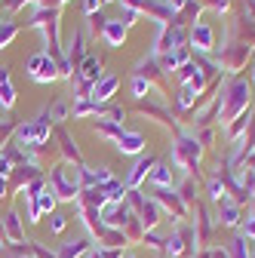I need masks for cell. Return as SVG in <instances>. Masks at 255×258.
Masks as SVG:
<instances>
[{"label":"cell","mask_w":255,"mask_h":258,"mask_svg":"<svg viewBox=\"0 0 255 258\" xmlns=\"http://www.w3.org/2000/svg\"><path fill=\"white\" fill-rule=\"evenodd\" d=\"M139 209H142L145 228H154V224L160 221V209H157V203H151V200H139Z\"/></svg>","instance_id":"cell-12"},{"label":"cell","mask_w":255,"mask_h":258,"mask_svg":"<svg viewBox=\"0 0 255 258\" xmlns=\"http://www.w3.org/2000/svg\"><path fill=\"white\" fill-rule=\"evenodd\" d=\"M231 255H234V258H249L246 243H243V240H234V243H231Z\"/></svg>","instance_id":"cell-19"},{"label":"cell","mask_w":255,"mask_h":258,"mask_svg":"<svg viewBox=\"0 0 255 258\" xmlns=\"http://www.w3.org/2000/svg\"><path fill=\"white\" fill-rule=\"evenodd\" d=\"M13 102H16V89L10 86L7 68H0V105H4V108H13Z\"/></svg>","instance_id":"cell-10"},{"label":"cell","mask_w":255,"mask_h":258,"mask_svg":"<svg viewBox=\"0 0 255 258\" xmlns=\"http://www.w3.org/2000/svg\"><path fill=\"white\" fill-rule=\"evenodd\" d=\"M4 190H7V184H4V178H0V197H4Z\"/></svg>","instance_id":"cell-28"},{"label":"cell","mask_w":255,"mask_h":258,"mask_svg":"<svg viewBox=\"0 0 255 258\" xmlns=\"http://www.w3.org/2000/svg\"><path fill=\"white\" fill-rule=\"evenodd\" d=\"M194 89H190V86H181V92H178V105L181 108H190V105H194Z\"/></svg>","instance_id":"cell-15"},{"label":"cell","mask_w":255,"mask_h":258,"mask_svg":"<svg viewBox=\"0 0 255 258\" xmlns=\"http://www.w3.org/2000/svg\"><path fill=\"white\" fill-rule=\"evenodd\" d=\"M80 77H83V83L92 89L95 83H99L102 80V64H99V58H95V55H89L86 61H83V68H80Z\"/></svg>","instance_id":"cell-7"},{"label":"cell","mask_w":255,"mask_h":258,"mask_svg":"<svg viewBox=\"0 0 255 258\" xmlns=\"http://www.w3.org/2000/svg\"><path fill=\"white\" fill-rule=\"evenodd\" d=\"M148 89H151V83H148V77H136V80H133V92H136V95H145Z\"/></svg>","instance_id":"cell-18"},{"label":"cell","mask_w":255,"mask_h":258,"mask_svg":"<svg viewBox=\"0 0 255 258\" xmlns=\"http://www.w3.org/2000/svg\"><path fill=\"white\" fill-rule=\"evenodd\" d=\"M212 258H228V252H212Z\"/></svg>","instance_id":"cell-27"},{"label":"cell","mask_w":255,"mask_h":258,"mask_svg":"<svg viewBox=\"0 0 255 258\" xmlns=\"http://www.w3.org/2000/svg\"><path fill=\"white\" fill-rule=\"evenodd\" d=\"M117 148L123 151V154H139L142 148H145V136L142 133H120V139H117Z\"/></svg>","instance_id":"cell-5"},{"label":"cell","mask_w":255,"mask_h":258,"mask_svg":"<svg viewBox=\"0 0 255 258\" xmlns=\"http://www.w3.org/2000/svg\"><path fill=\"white\" fill-rule=\"evenodd\" d=\"M215 10L221 13V10H228V0H215Z\"/></svg>","instance_id":"cell-25"},{"label":"cell","mask_w":255,"mask_h":258,"mask_svg":"<svg viewBox=\"0 0 255 258\" xmlns=\"http://www.w3.org/2000/svg\"><path fill=\"white\" fill-rule=\"evenodd\" d=\"M190 37H194V46L197 49H212V31H209V25H203V22H197L194 25V31H190Z\"/></svg>","instance_id":"cell-9"},{"label":"cell","mask_w":255,"mask_h":258,"mask_svg":"<svg viewBox=\"0 0 255 258\" xmlns=\"http://www.w3.org/2000/svg\"><path fill=\"white\" fill-rule=\"evenodd\" d=\"M151 169H154V160H151V157L139 160V163L133 166V172H130V187H139V184H142V178H145V175H151Z\"/></svg>","instance_id":"cell-11"},{"label":"cell","mask_w":255,"mask_h":258,"mask_svg":"<svg viewBox=\"0 0 255 258\" xmlns=\"http://www.w3.org/2000/svg\"><path fill=\"white\" fill-rule=\"evenodd\" d=\"M151 181L160 184V187H166V184L172 181V169H169V166H154V169H151Z\"/></svg>","instance_id":"cell-13"},{"label":"cell","mask_w":255,"mask_h":258,"mask_svg":"<svg viewBox=\"0 0 255 258\" xmlns=\"http://www.w3.org/2000/svg\"><path fill=\"white\" fill-rule=\"evenodd\" d=\"M7 172H10V157H7V154H0V178H4Z\"/></svg>","instance_id":"cell-20"},{"label":"cell","mask_w":255,"mask_h":258,"mask_svg":"<svg viewBox=\"0 0 255 258\" xmlns=\"http://www.w3.org/2000/svg\"><path fill=\"white\" fill-rule=\"evenodd\" d=\"M246 166H255V154H252V157H246Z\"/></svg>","instance_id":"cell-26"},{"label":"cell","mask_w":255,"mask_h":258,"mask_svg":"<svg viewBox=\"0 0 255 258\" xmlns=\"http://www.w3.org/2000/svg\"><path fill=\"white\" fill-rule=\"evenodd\" d=\"M126 258H133V255H126Z\"/></svg>","instance_id":"cell-29"},{"label":"cell","mask_w":255,"mask_h":258,"mask_svg":"<svg viewBox=\"0 0 255 258\" xmlns=\"http://www.w3.org/2000/svg\"><path fill=\"white\" fill-rule=\"evenodd\" d=\"M114 89H117V77H114V74H108V77H102L99 83L92 86L89 99H92V102H105V99H111V95H114Z\"/></svg>","instance_id":"cell-6"},{"label":"cell","mask_w":255,"mask_h":258,"mask_svg":"<svg viewBox=\"0 0 255 258\" xmlns=\"http://www.w3.org/2000/svg\"><path fill=\"white\" fill-rule=\"evenodd\" d=\"M28 71H31V77L40 80V83L55 80V61H52L46 52H40V55H34V58L28 61Z\"/></svg>","instance_id":"cell-2"},{"label":"cell","mask_w":255,"mask_h":258,"mask_svg":"<svg viewBox=\"0 0 255 258\" xmlns=\"http://www.w3.org/2000/svg\"><path fill=\"white\" fill-rule=\"evenodd\" d=\"M99 7H102V0H83V10H86V13H95Z\"/></svg>","instance_id":"cell-21"},{"label":"cell","mask_w":255,"mask_h":258,"mask_svg":"<svg viewBox=\"0 0 255 258\" xmlns=\"http://www.w3.org/2000/svg\"><path fill=\"white\" fill-rule=\"evenodd\" d=\"M221 221L225 224H237L240 221V209H237V203H221Z\"/></svg>","instance_id":"cell-14"},{"label":"cell","mask_w":255,"mask_h":258,"mask_svg":"<svg viewBox=\"0 0 255 258\" xmlns=\"http://www.w3.org/2000/svg\"><path fill=\"white\" fill-rule=\"evenodd\" d=\"M49 136V129H46V123L43 120H34V123H25L22 129H19V139L28 145V142H34V145H40L43 139Z\"/></svg>","instance_id":"cell-3"},{"label":"cell","mask_w":255,"mask_h":258,"mask_svg":"<svg viewBox=\"0 0 255 258\" xmlns=\"http://www.w3.org/2000/svg\"><path fill=\"white\" fill-rule=\"evenodd\" d=\"M126 215H130V212H126L123 203H108V206H105V221L111 224V228H123V224H126Z\"/></svg>","instance_id":"cell-8"},{"label":"cell","mask_w":255,"mask_h":258,"mask_svg":"<svg viewBox=\"0 0 255 258\" xmlns=\"http://www.w3.org/2000/svg\"><path fill=\"white\" fill-rule=\"evenodd\" d=\"M246 234H249V237H255V218H249V221H246Z\"/></svg>","instance_id":"cell-24"},{"label":"cell","mask_w":255,"mask_h":258,"mask_svg":"<svg viewBox=\"0 0 255 258\" xmlns=\"http://www.w3.org/2000/svg\"><path fill=\"white\" fill-rule=\"evenodd\" d=\"M52 114H55V117L61 120V117H65V114H68V108H65V105H55V108H52Z\"/></svg>","instance_id":"cell-23"},{"label":"cell","mask_w":255,"mask_h":258,"mask_svg":"<svg viewBox=\"0 0 255 258\" xmlns=\"http://www.w3.org/2000/svg\"><path fill=\"white\" fill-rule=\"evenodd\" d=\"M102 34H105V43H108V46H120V43L126 40V25H123V19H111V22H105Z\"/></svg>","instance_id":"cell-4"},{"label":"cell","mask_w":255,"mask_h":258,"mask_svg":"<svg viewBox=\"0 0 255 258\" xmlns=\"http://www.w3.org/2000/svg\"><path fill=\"white\" fill-rule=\"evenodd\" d=\"M65 228V215H52V231H61Z\"/></svg>","instance_id":"cell-22"},{"label":"cell","mask_w":255,"mask_h":258,"mask_svg":"<svg viewBox=\"0 0 255 258\" xmlns=\"http://www.w3.org/2000/svg\"><path fill=\"white\" fill-rule=\"evenodd\" d=\"M89 246L86 243H74V246H65L61 249V258H74V255H80V252H86Z\"/></svg>","instance_id":"cell-17"},{"label":"cell","mask_w":255,"mask_h":258,"mask_svg":"<svg viewBox=\"0 0 255 258\" xmlns=\"http://www.w3.org/2000/svg\"><path fill=\"white\" fill-rule=\"evenodd\" d=\"M7 231L13 234V240H19V237H22V228H19V215H16V212H10V215H7Z\"/></svg>","instance_id":"cell-16"},{"label":"cell","mask_w":255,"mask_h":258,"mask_svg":"<svg viewBox=\"0 0 255 258\" xmlns=\"http://www.w3.org/2000/svg\"><path fill=\"white\" fill-rule=\"evenodd\" d=\"M246 105H249V83L246 80H234L231 89H228V102L221 105V120L228 123V120L240 117L246 111Z\"/></svg>","instance_id":"cell-1"}]
</instances>
